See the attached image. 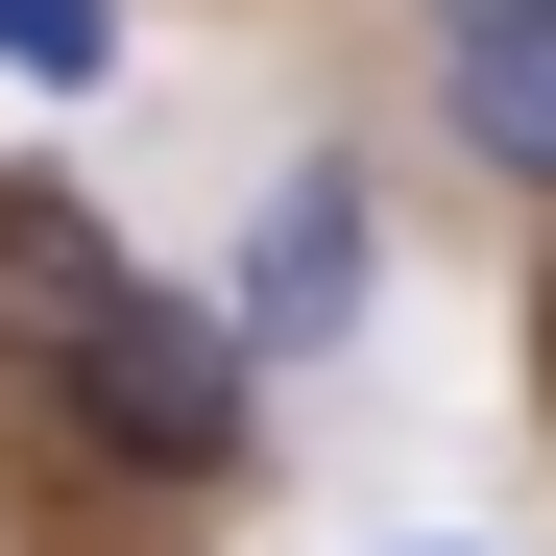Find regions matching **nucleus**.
<instances>
[{
	"mask_svg": "<svg viewBox=\"0 0 556 556\" xmlns=\"http://www.w3.org/2000/svg\"><path fill=\"white\" fill-rule=\"evenodd\" d=\"M49 388L98 412V459H146V484H242V459H266V363H242L194 291H146V266L49 339Z\"/></svg>",
	"mask_w": 556,
	"mask_h": 556,
	"instance_id": "1",
	"label": "nucleus"
},
{
	"mask_svg": "<svg viewBox=\"0 0 556 556\" xmlns=\"http://www.w3.org/2000/svg\"><path fill=\"white\" fill-rule=\"evenodd\" d=\"M363 266H388V242H363V169L315 146V169H291V194H266V218H242V266H218V291H194V315H218L242 363H315V339H363Z\"/></svg>",
	"mask_w": 556,
	"mask_h": 556,
	"instance_id": "2",
	"label": "nucleus"
},
{
	"mask_svg": "<svg viewBox=\"0 0 556 556\" xmlns=\"http://www.w3.org/2000/svg\"><path fill=\"white\" fill-rule=\"evenodd\" d=\"M435 122H459V169L556 194V0H532V25H459V49H435Z\"/></svg>",
	"mask_w": 556,
	"mask_h": 556,
	"instance_id": "3",
	"label": "nucleus"
},
{
	"mask_svg": "<svg viewBox=\"0 0 556 556\" xmlns=\"http://www.w3.org/2000/svg\"><path fill=\"white\" fill-rule=\"evenodd\" d=\"M122 291V242H98V194H49V169H0V339H73Z\"/></svg>",
	"mask_w": 556,
	"mask_h": 556,
	"instance_id": "4",
	"label": "nucleus"
},
{
	"mask_svg": "<svg viewBox=\"0 0 556 556\" xmlns=\"http://www.w3.org/2000/svg\"><path fill=\"white\" fill-rule=\"evenodd\" d=\"M0 73H25V98H98V73H122V0H0Z\"/></svg>",
	"mask_w": 556,
	"mask_h": 556,
	"instance_id": "5",
	"label": "nucleus"
},
{
	"mask_svg": "<svg viewBox=\"0 0 556 556\" xmlns=\"http://www.w3.org/2000/svg\"><path fill=\"white\" fill-rule=\"evenodd\" d=\"M435 25H532V0H435Z\"/></svg>",
	"mask_w": 556,
	"mask_h": 556,
	"instance_id": "6",
	"label": "nucleus"
},
{
	"mask_svg": "<svg viewBox=\"0 0 556 556\" xmlns=\"http://www.w3.org/2000/svg\"><path fill=\"white\" fill-rule=\"evenodd\" d=\"M412 556H459V532H412Z\"/></svg>",
	"mask_w": 556,
	"mask_h": 556,
	"instance_id": "7",
	"label": "nucleus"
}]
</instances>
